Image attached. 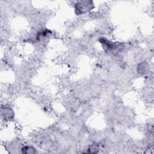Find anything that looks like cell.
Instances as JSON below:
<instances>
[{
    "label": "cell",
    "mask_w": 154,
    "mask_h": 154,
    "mask_svg": "<svg viewBox=\"0 0 154 154\" xmlns=\"http://www.w3.org/2000/svg\"><path fill=\"white\" fill-rule=\"evenodd\" d=\"M2 117H4V119L6 120H10L14 117V112L12 109L9 107H4V109H1Z\"/></svg>",
    "instance_id": "obj_3"
},
{
    "label": "cell",
    "mask_w": 154,
    "mask_h": 154,
    "mask_svg": "<svg viewBox=\"0 0 154 154\" xmlns=\"http://www.w3.org/2000/svg\"><path fill=\"white\" fill-rule=\"evenodd\" d=\"M138 69H139V70L138 71V73H144L147 70V67H146V64L144 63V62H143L141 64H139V66H138Z\"/></svg>",
    "instance_id": "obj_6"
},
{
    "label": "cell",
    "mask_w": 154,
    "mask_h": 154,
    "mask_svg": "<svg viewBox=\"0 0 154 154\" xmlns=\"http://www.w3.org/2000/svg\"><path fill=\"white\" fill-rule=\"evenodd\" d=\"M93 8V5L91 1H79L75 4V9L77 15L87 13Z\"/></svg>",
    "instance_id": "obj_2"
},
{
    "label": "cell",
    "mask_w": 154,
    "mask_h": 154,
    "mask_svg": "<svg viewBox=\"0 0 154 154\" xmlns=\"http://www.w3.org/2000/svg\"><path fill=\"white\" fill-rule=\"evenodd\" d=\"M99 150V145L97 143H93L89 146L87 149V153H97Z\"/></svg>",
    "instance_id": "obj_5"
},
{
    "label": "cell",
    "mask_w": 154,
    "mask_h": 154,
    "mask_svg": "<svg viewBox=\"0 0 154 154\" xmlns=\"http://www.w3.org/2000/svg\"><path fill=\"white\" fill-rule=\"evenodd\" d=\"M100 42L101 43L103 49L106 52L112 54H119V52H121L124 48L123 45L120 43L111 42L103 38L100 39Z\"/></svg>",
    "instance_id": "obj_1"
},
{
    "label": "cell",
    "mask_w": 154,
    "mask_h": 154,
    "mask_svg": "<svg viewBox=\"0 0 154 154\" xmlns=\"http://www.w3.org/2000/svg\"><path fill=\"white\" fill-rule=\"evenodd\" d=\"M21 152L23 154H34L37 153L35 148L31 146H23L21 149Z\"/></svg>",
    "instance_id": "obj_4"
}]
</instances>
